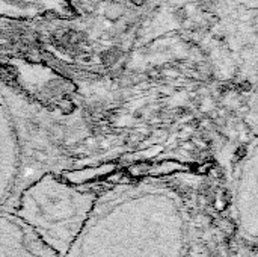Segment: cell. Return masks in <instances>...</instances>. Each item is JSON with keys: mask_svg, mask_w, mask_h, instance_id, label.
Returning a JSON list of instances; mask_svg holds the SVG:
<instances>
[{"mask_svg": "<svg viewBox=\"0 0 258 257\" xmlns=\"http://www.w3.org/2000/svg\"><path fill=\"white\" fill-rule=\"evenodd\" d=\"M192 195L175 176L103 188L65 257H194Z\"/></svg>", "mask_w": 258, "mask_h": 257, "instance_id": "cell-1", "label": "cell"}, {"mask_svg": "<svg viewBox=\"0 0 258 257\" xmlns=\"http://www.w3.org/2000/svg\"><path fill=\"white\" fill-rule=\"evenodd\" d=\"M89 130L82 117L0 88V212L47 173H65Z\"/></svg>", "mask_w": 258, "mask_h": 257, "instance_id": "cell-2", "label": "cell"}, {"mask_svg": "<svg viewBox=\"0 0 258 257\" xmlns=\"http://www.w3.org/2000/svg\"><path fill=\"white\" fill-rule=\"evenodd\" d=\"M101 189L74 183L65 173H47L18 195L9 214L51 253L65 257L88 221Z\"/></svg>", "mask_w": 258, "mask_h": 257, "instance_id": "cell-3", "label": "cell"}, {"mask_svg": "<svg viewBox=\"0 0 258 257\" xmlns=\"http://www.w3.org/2000/svg\"><path fill=\"white\" fill-rule=\"evenodd\" d=\"M230 217L236 236L258 248V138L237 153L230 177Z\"/></svg>", "mask_w": 258, "mask_h": 257, "instance_id": "cell-4", "label": "cell"}, {"mask_svg": "<svg viewBox=\"0 0 258 257\" xmlns=\"http://www.w3.org/2000/svg\"><path fill=\"white\" fill-rule=\"evenodd\" d=\"M0 257H57L12 214L0 212Z\"/></svg>", "mask_w": 258, "mask_h": 257, "instance_id": "cell-5", "label": "cell"}, {"mask_svg": "<svg viewBox=\"0 0 258 257\" xmlns=\"http://www.w3.org/2000/svg\"><path fill=\"white\" fill-rule=\"evenodd\" d=\"M243 121H245V124L248 127V132L252 136L258 138V74L257 82H255L252 94H251V98L248 101V109L245 112Z\"/></svg>", "mask_w": 258, "mask_h": 257, "instance_id": "cell-6", "label": "cell"}, {"mask_svg": "<svg viewBox=\"0 0 258 257\" xmlns=\"http://www.w3.org/2000/svg\"><path fill=\"white\" fill-rule=\"evenodd\" d=\"M104 15L107 17V20L118 21V20L124 15V6H122L121 3H118V2H110V3L106 6Z\"/></svg>", "mask_w": 258, "mask_h": 257, "instance_id": "cell-7", "label": "cell"}, {"mask_svg": "<svg viewBox=\"0 0 258 257\" xmlns=\"http://www.w3.org/2000/svg\"><path fill=\"white\" fill-rule=\"evenodd\" d=\"M145 2H147V0H132V3H133L135 6H142Z\"/></svg>", "mask_w": 258, "mask_h": 257, "instance_id": "cell-8", "label": "cell"}]
</instances>
